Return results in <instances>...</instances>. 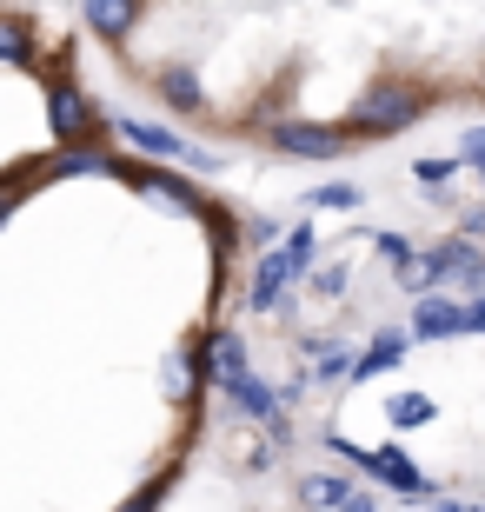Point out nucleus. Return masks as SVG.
I'll use <instances>...</instances> for the list:
<instances>
[{
  "instance_id": "nucleus-1",
  "label": "nucleus",
  "mask_w": 485,
  "mask_h": 512,
  "mask_svg": "<svg viewBox=\"0 0 485 512\" xmlns=\"http://www.w3.org/2000/svg\"><path fill=\"white\" fill-rule=\"evenodd\" d=\"M419 114H426V94H419V87H399V80H386V87H373V94H366V100L353 107V114H346V133L386 140V133L412 127Z\"/></svg>"
},
{
  "instance_id": "nucleus-2",
  "label": "nucleus",
  "mask_w": 485,
  "mask_h": 512,
  "mask_svg": "<svg viewBox=\"0 0 485 512\" xmlns=\"http://www.w3.org/2000/svg\"><path fill=\"white\" fill-rule=\"evenodd\" d=\"M346 140H353L346 127H319V120H286V127H273V147L293 153V160H339Z\"/></svg>"
},
{
  "instance_id": "nucleus-3",
  "label": "nucleus",
  "mask_w": 485,
  "mask_h": 512,
  "mask_svg": "<svg viewBox=\"0 0 485 512\" xmlns=\"http://www.w3.org/2000/svg\"><path fill=\"white\" fill-rule=\"evenodd\" d=\"M120 140H127V147H140V153H153V160H193V167H220V160H213V153H193L187 140H180V133H167V127H153V120H120Z\"/></svg>"
},
{
  "instance_id": "nucleus-4",
  "label": "nucleus",
  "mask_w": 485,
  "mask_h": 512,
  "mask_svg": "<svg viewBox=\"0 0 485 512\" xmlns=\"http://www.w3.org/2000/svg\"><path fill=\"white\" fill-rule=\"evenodd\" d=\"M406 333H412V340H452V333H466V306L439 300V293H419Z\"/></svg>"
},
{
  "instance_id": "nucleus-5",
  "label": "nucleus",
  "mask_w": 485,
  "mask_h": 512,
  "mask_svg": "<svg viewBox=\"0 0 485 512\" xmlns=\"http://www.w3.org/2000/svg\"><path fill=\"white\" fill-rule=\"evenodd\" d=\"M206 373H213V386H233V380H246V346H240V333H213L206 340Z\"/></svg>"
},
{
  "instance_id": "nucleus-6",
  "label": "nucleus",
  "mask_w": 485,
  "mask_h": 512,
  "mask_svg": "<svg viewBox=\"0 0 485 512\" xmlns=\"http://www.w3.org/2000/svg\"><path fill=\"white\" fill-rule=\"evenodd\" d=\"M140 7H147V0H87V27H94L100 40H127Z\"/></svg>"
},
{
  "instance_id": "nucleus-7",
  "label": "nucleus",
  "mask_w": 485,
  "mask_h": 512,
  "mask_svg": "<svg viewBox=\"0 0 485 512\" xmlns=\"http://www.w3.org/2000/svg\"><path fill=\"white\" fill-rule=\"evenodd\" d=\"M293 273H306V266H299V253H293V247L266 253V260H260V273H253V306H273V300H280V286L293 280Z\"/></svg>"
},
{
  "instance_id": "nucleus-8",
  "label": "nucleus",
  "mask_w": 485,
  "mask_h": 512,
  "mask_svg": "<svg viewBox=\"0 0 485 512\" xmlns=\"http://www.w3.org/2000/svg\"><path fill=\"white\" fill-rule=\"evenodd\" d=\"M406 340H412V333H379V340L353 360V380L366 386V380H379V373H392V366H399V353H406Z\"/></svg>"
},
{
  "instance_id": "nucleus-9",
  "label": "nucleus",
  "mask_w": 485,
  "mask_h": 512,
  "mask_svg": "<svg viewBox=\"0 0 485 512\" xmlns=\"http://www.w3.org/2000/svg\"><path fill=\"white\" fill-rule=\"evenodd\" d=\"M87 120H94V114L80 107V94H74V87H54V133H60V140H74V133L87 127Z\"/></svg>"
},
{
  "instance_id": "nucleus-10",
  "label": "nucleus",
  "mask_w": 485,
  "mask_h": 512,
  "mask_svg": "<svg viewBox=\"0 0 485 512\" xmlns=\"http://www.w3.org/2000/svg\"><path fill=\"white\" fill-rule=\"evenodd\" d=\"M226 393L240 399V406H246V413H253V419H280V399L266 393L260 380H233V386H226Z\"/></svg>"
},
{
  "instance_id": "nucleus-11",
  "label": "nucleus",
  "mask_w": 485,
  "mask_h": 512,
  "mask_svg": "<svg viewBox=\"0 0 485 512\" xmlns=\"http://www.w3.org/2000/svg\"><path fill=\"white\" fill-rule=\"evenodd\" d=\"M299 499H306V506H346V499H353V486H346L339 473H326V479H306V486H299Z\"/></svg>"
},
{
  "instance_id": "nucleus-12",
  "label": "nucleus",
  "mask_w": 485,
  "mask_h": 512,
  "mask_svg": "<svg viewBox=\"0 0 485 512\" xmlns=\"http://www.w3.org/2000/svg\"><path fill=\"white\" fill-rule=\"evenodd\" d=\"M160 87L173 94V107H180V114H193V107H206V100H200V80H193L187 67H173V74H160Z\"/></svg>"
},
{
  "instance_id": "nucleus-13",
  "label": "nucleus",
  "mask_w": 485,
  "mask_h": 512,
  "mask_svg": "<svg viewBox=\"0 0 485 512\" xmlns=\"http://www.w3.org/2000/svg\"><path fill=\"white\" fill-rule=\"evenodd\" d=\"M426 419H432V399L426 393H399V399H392V426H399V433L426 426Z\"/></svg>"
},
{
  "instance_id": "nucleus-14",
  "label": "nucleus",
  "mask_w": 485,
  "mask_h": 512,
  "mask_svg": "<svg viewBox=\"0 0 485 512\" xmlns=\"http://www.w3.org/2000/svg\"><path fill=\"white\" fill-rule=\"evenodd\" d=\"M140 193H147V200H160L167 213H193V193L173 187V180H153V173H147V180H140Z\"/></svg>"
},
{
  "instance_id": "nucleus-15",
  "label": "nucleus",
  "mask_w": 485,
  "mask_h": 512,
  "mask_svg": "<svg viewBox=\"0 0 485 512\" xmlns=\"http://www.w3.org/2000/svg\"><path fill=\"white\" fill-rule=\"evenodd\" d=\"M0 60H7V67H34V54H27V27L0 20Z\"/></svg>"
},
{
  "instance_id": "nucleus-16",
  "label": "nucleus",
  "mask_w": 485,
  "mask_h": 512,
  "mask_svg": "<svg viewBox=\"0 0 485 512\" xmlns=\"http://www.w3.org/2000/svg\"><path fill=\"white\" fill-rule=\"evenodd\" d=\"M459 167L485 173V127H466V140H459Z\"/></svg>"
},
{
  "instance_id": "nucleus-17",
  "label": "nucleus",
  "mask_w": 485,
  "mask_h": 512,
  "mask_svg": "<svg viewBox=\"0 0 485 512\" xmlns=\"http://www.w3.org/2000/svg\"><path fill=\"white\" fill-rule=\"evenodd\" d=\"M313 207H333V213H346V207H359V193H353V187H319V193H313Z\"/></svg>"
},
{
  "instance_id": "nucleus-18",
  "label": "nucleus",
  "mask_w": 485,
  "mask_h": 512,
  "mask_svg": "<svg viewBox=\"0 0 485 512\" xmlns=\"http://www.w3.org/2000/svg\"><path fill=\"white\" fill-rule=\"evenodd\" d=\"M466 333H485V293H479V300L466 306Z\"/></svg>"
},
{
  "instance_id": "nucleus-19",
  "label": "nucleus",
  "mask_w": 485,
  "mask_h": 512,
  "mask_svg": "<svg viewBox=\"0 0 485 512\" xmlns=\"http://www.w3.org/2000/svg\"><path fill=\"white\" fill-rule=\"evenodd\" d=\"M339 512H379V506H373V493H353V499H346Z\"/></svg>"
},
{
  "instance_id": "nucleus-20",
  "label": "nucleus",
  "mask_w": 485,
  "mask_h": 512,
  "mask_svg": "<svg viewBox=\"0 0 485 512\" xmlns=\"http://www.w3.org/2000/svg\"><path fill=\"white\" fill-rule=\"evenodd\" d=\"M466 227H472V233H479V240H485V213H472V220H466Z\"/></svg>"
},
{
  "instance_id": "nucleus-21",
  "label": "nucleus",
  "mask_w": 485,
  "mask_h": 512,
  "mask_svg": "<svg viewBox=\"0 0 485 512\" xmlns=\"http://www.w3.org/2000/svg\"><path fill=\"white\" fill-rule=\"evenodd\" d=\"M0 220H7V207H0Z\"/></svg>"
},
{
  "instance_id": "nucleus-22",
  "label": "nucleus",
  "mask_w": 485,
  "mask_h": 512,
  "mask_svg": "<svg viewBox=\"0 0 485 512\" xmlns=\"http://www.w3.org/2000/svg\"><path fill=\"white\" fill-rule=\"evenodd\" d=\"M479 180H485V173H479Z\"/></svg>"
}]
</instances>
